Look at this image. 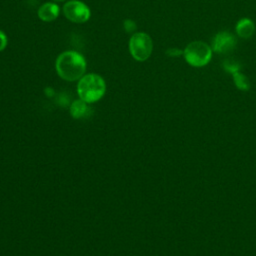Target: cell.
I'll list each match as a JSON object with an SVG mask.
<instances>
[{"label":"cell","instance_id":"9a60e30c","mask_svg":"<svg viewBox=\"0 0 256 256\" xmlns=\"http://www.w3.org/2000/svg\"><path fill=\"white\" fill-rule=\"evenodd\" d=\"M52 1H54V2H62L64 0H52Z\"/></svg>","mask_w":256,"mask_h":256},{"label":"cell","instance_id":"8fae6325","mask_svg":"<svg viewBox=\"0 0 256 256\" xmlns=\"http://www.w3.org/2000/svg\"><path fill=\"white\" fill-rule=\"evenodd\" d=\"M222 67L224 68V70L230 74H234L236 72H239V70L241 69V65L239 62L235 61V60H231V59H227L225 61H223L222 63Z\"/></svg>","mask_w":256,"mask_h":256},{"label":"cell","instance_id":"4fadbf2b","mask_svg":"<svg viewBox=\"0 0 256 256\" xmlns=\"http://www.w3.org/2000/svg\"><path fill=\"white\" fill-rule=\"evenodd\" d=\"M184 51L178 49V48H169L167 51H166V54L170 57H178L180 56L181 54H183Z\"/></svg>","mask_w":256,"mask_h":256},{"label":"cell","instance_id":"30bf717a","mask_svg":"<svg viewBox=\"0 0 256 256\" xmlns=\"http://www.w3.org/2000/svg\"><path fill=\"white\" fill-rule=\"evenodd\" d=\"M232 76H233L234 83L238 89H240L242 91L249 90L250 83H249L248 78L244 74H242L241 72H236Z\"/></svg>","mask_w":256,"mask_h":256},{"label":"cell","instance_id":"9c48e42d","mask_svg":"<svg viewBox=\"0 0 256 256\" xmlns=\"http://www.w3.org/2000/svg\"><path fill=\"white\" fill-rule=\"evenodd\" d=\"M89 107L87 106V103L81 99L75 100L71 106H70V113L73 118L80 119L86 116L89 113Z\"/></svg>","mask_w":256,"mask_h":256},{"label":"cell","instance_id":"7c38bea8","mask_svg":"<svg viewBox=\"0 0 256 256\" xmlns=\"http://www.w3.org/2000/svg\"><path fill=\"white\" fill-rule=\"evenodd\" d=\"M123 26L127 33H131L136 30V23L131 19H126L123 23Z\"/></svg>","mask_w":256,"mask_h":256},{"label":"cell","instance_id":"7a4b0ae2","mask_svg":"<svg viewBox=\"0 0 256 256\" xmlns=\"http://www.w3.org/2000/svg\"><path fill=\"white\" fill-rule=\"evenodd\" d=\"M105 91V81L98 74H86L79 79L77 84L78 95L86 103H93L100 100L104 96Z\"/></svg>","mask_w":256,"mask_h":256},{"label":"cell","instance_id":"52a82bcc","mask_svg":"<svg viewBox=\"0 0 256 256\" xmlns=\"http://www.w3.org/2000/svg\"><path fill=\"white\" fill-rule=\"evenodd\" d=\"M38 17L44 22H51L59 15V6L52 2H47L41 5L38 9Z\"/></svg>","mask_w":256,"mask_h":256},{"label":"cell","instance_id":"5b68a950","mask_svg":"<svg viewBox=\"0 0 256 256\" xmlns=\"http://www.w3.org/2000/svg\"><path fill=\"white\" fill-rule=\"evenodd\" d=\"M65 17L74 23H84L89 20L91 12L89 7L79 0H70L63 6Z\"/></svg>","mask_w":256,"mask_h":256},{"label":"cell","instance_id":"ba28073f","mask_svg":"<svg viewBox=\"0 0 256 256\" xmlns=\"http://www.w3.org/2000/svg\"><path fill=\"white\" fill-rule=\"evenodd\" d=\"M255 31V25L252 20L248 18H242L237 22L236 32L241 38H250Z\"/></svg>","mask_w":256,"mask_h":256},{"label":"cell","instance_id":"6da1fadb","mask_svg":"<svg viewBox=\"0 0 256 256\" xmlns=\"http://www.w3.org/2000/svg\"><path fill=\"white\" fill-rule=\"evenodd\" d=\"M57 74L66 81L79 80L86 71L85 58L76 51L61 53L55 63Z\"/></svg>","mask_w":256,"mask_h":256},{"label":"cell","instance_id":"277c9868","mask_svg":"<svg viewBox=\"0 0 256 256\" xmlns=\"http://www.w3.org/2000/svg\"><path fill=\"white\" fill-rule=\"evenodd\" d=\"M153 50L151 37L144 32L134 33L129 40V51L131 56L137 61L147 60Z\"/></svg>","mask_w":256,"mask_h":256},{"label":"cell","instance_id":"8992f818","mask_svg":"<svg viewBox=\"0 0 256 256\" xmlns=\"http://www.w3.org/2000/svg\"><path fill=\"white\" fill-rule=\"evenodd\" d=\"M236 38L228 31L218 32L212 40V50L216 53H228L236 46Z\"/></svg>","mask_w":256,"mask_h":256},{"label":"cell","instance_id":"3957f363","mask_svg":"<svg viewBox=\"0 0 256 256\" xmlns=\"http://www.w3.org/2000/svg\"><path fill=\"white\" fill-rule=\"evenodd\" d=\"M183 55L189 65L202 67L210 62L212 49L205 42L193 41L186 46Z\"/></svg>","mask_w":256,"mask_h":256},{"label":"cell","instance_id":"5bb4252c","mask_svg":"<svg viewBox=\"0 0 256 256\" xmlns=\"http://www.w3.org/2000/svg\"><path fill=\"white\" fill-rule=\"evenodd\" d=\"M6 46H7V37L5 33L0 30V51L4 50Z\"/></svg>","mask_w":256,"mask_h":256}]
</instances>
